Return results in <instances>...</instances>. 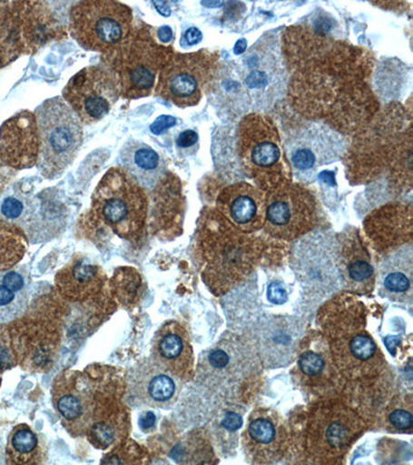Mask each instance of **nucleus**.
Masks as SVG:
<instances>
[{
    "instance_id": "4be33fe9",
    "label": "nucleus",
    "mask_w": 413,
    "mask_h": 465,
    "mask_svg": "<svg viewBox=\"0 0 413 465\" xmlns=\"http://www.w3.org/2000/svg\"><path fill=\"white\" fill-rule=\"evenodd\" d=\"M118 164L143 189L152 190L161 183L165 172L162 155L141 141L126 142L118 156Z\"/></svg>"
},
{
    "instance_id": "0eeeda50",
    "label": "nucleus",
    "mask_w": 413,
    "mask_h": 465,
    "mask_svg": "<svg viewBox=\"0 0 413 465\" xmlns=\"http://www.w3.org/2000/svg\"><path fill=\"white\" fill-rule=\"evenodd\" d=\"M119 95L116 74L103 66L85 67L64 89V100L85 124H95L107 116Z\"/></svg>"
},
{
    "instance_id": "aec40b11",
    "label": "nucleus",
    "mask_w": 413,
    "mask_h": 465,
    "mask_svg": "<svg viewBox=\"0 0 413 465\" xmlns=\"http://www.w3.org/2000/svg\"><path fill=\"white\" fill-rule=\"evenodd\" d=\"M378 287L390 302L411 303L413 292V250L404 245L390 253L379 266Z\"/></svg>"
},
{
    "instance_id": "a211bd4d",
    "label": "nucleus",
    "mask_w": 413,
    "mask_h": 465,
    "mask_svg": "<svg viewBox=\"0 0 413 465\" xmlns=\"http://www.w3.org/2000/svg\"><path fill=\"white\" fill-rule=\"evenodd\" d=\"M251 361L252 351L242 341L222 340L202 356L200 373L211 384H231L244 378Z\"/></svg>"
},
{
    "instance_id": "c9c22d12",
    "label": "nucleus",
    "mask_w": 413,
    "mask_h": 465,
    "mask_svg": "<svg viewBox=\"0 0 413 465\" xmlns=\"http://www.w3.org/2000/svg\"><path fill=\"white\" fill-rule=\"evenodd\" d=\"M202 39V35L201 30L195 27H192L185 33V40L191 46L192 45L199 44Z\"/></svg>"
},
{
    "instance_id": "c756f323",
    "label": "nucleus",
    "mask_w": 413,
    "mask_h": 465,
    "mask_svg": "<svg viewBox=\"0 0 413 465\" xmlns=\"http://www.w3.org/2000/svg\"><path fill=\"white\" fill-rule=\"evenodd\" d=\"M387 423L394 431H410L413 426L410 406L405 407L404 404H398L396 407H390L387 415Z\"/></svg>"
},
{
    "instance_id": "2f4dec72",
    "label": "nucleus",
    "mask_w": 413,
    "mask_h": 465,
    "mask_svg": "<svg viewBox=\"0 0 413 465\" xmlns=\"http://www.w3.org/2000/svg\"><path fill=\"white\" fill-rule=\"evenodd\" d=\"M268 299L274 304H283L288 302V292L280 282H273L268 288Z\"/></svg>"
},
{
    "instance_id": "7ed1b4c3",
    "label": "nucleus",
    "mask_w": 413,
    "mask_h": 465,
    "mask_svg": "<svg viewBox=\"0 0 413 465\" xmlns=\"http://www.w3.org/2000/svg\"><path fill=\"white\" fill-rule=\"evenodd\" d=\"M284 69L276 45L260 43L248 51L239 64L224 74V93L231 94V101L262 106L275 101L284 85Z\"/></svg>"
},
{
    "instance_id": "dca6fc26",
    "label": "nucleus",
    "mask_w": 413,
    "mask_h": 465,
    "mask_svg": "<svg viewBox=\"0 0 413 465\" xmlns=\"http://www.w3.org/2000/svg\"><path fill=\"white\" fill-rule=\"evenodd\" d=\"M152 358L182 381L192 378L194 356L191 337L177 322H165L157 330Z\"/></svg>"
},
{
    "instance_id": "4c0bfd02",
    "label": "nucleus",
    "mask_w": 413,
    "mask_h": 465,
    "mask_svg": "<svg viewBox=\"0 0 413 465\" xmlns=\"http://www.w3.org/2000/svg\"><path fill=\"white\" fill-rule=\"evenodd\" d=\"M246 49H247L246 40H244V39L240 40L236 44V46H235V49H234L235 54H237V55L243 54L244 52L246 51Z\"/></svg>"
},
{
    "instance_id": "393cba45",
    "label": "nucleus",
    "mask_w": 413,
    "mask_h": 465,
    "mask_svg": "<svg viewBox=\"0 0 413 465\" xmlns=\"http://www.w3.org/2000/svg\"><path fill=\"white\" fill-rule=\"evenodd\" d=\"M64 217V205L58 201L47 202L42 193L40 197L33 198L21 228L25 230L30 242H49L62 232Z\"/></svg>"
},
{
    "instance_id": "ddd939ff",
    "label": "nucleus",
    "mask_w": 413,
    "mask_h": 465,
    "mask_svg": "<svg viewBox=\"0 0 413 465\" xmlns=\"http://www.w3.org/2000/svg\"><path fill=\"white\" fill-rule=\"evenodd\" d=\"M287 429L277 412L264 408L251 412L242 438L248 460L257 464L277 462L287 449Z\"/></svg>"
},
{
    "instance_id": "6ab92c4d",
    "label": "nucleus",
    "mask_w": 413,
    "mask_h": 465,
    "mask_svg": "<svg viewBox=\"0 0 413 465\" xmlns=\"http://www.w3.org/2000/svg\"><path fill=\"white\" fill-rule=\"evenodd\" d=\"M334 362L349 378L371 376L382 363V354L377 342L367 332H349L336 341Z\"/></svg>"
},
{
    "instance_id": "bb28decb",
    "label": "nucleus",
    "mask_w": 413,
    "mask_h": 465,
    "mask_svg": "<svg viewBox=\"0 0 413 465\" xmlns=\"http://www.w3.org/2000/svg\"><path fill=\"white\" fill-rule=\"evenodd\" d=\"M33 194L21 183H13L0 193V221L21 227L32 203Z\"/></svg>"
},
{
    "instance_id": "412c9836",
    "label": "nucleus",
    "mask_w": 413,
    "mask_h": 465,
    "mask_svg": "<svg viewBox=\"0 0 413 465\" xmlns=\"http://www.w3.org/2000/svg\"><path fill=\"white\" fill-rule=\"evenodd\" d=\"M338 265L345 288L359 294L373 290L375 275L371 259L359 239L349 236L342 240L338 250Z\"/></svg>"
},
{
    "instance_id": "58836bf2",
    "label": "nucleus",
    "mask_w": 413,
    "mask_h": 465,
    "mask_svg": "<svg viewBox=\"0 0 413 465\" xmlns=\"http://www.w3.org/2000/svg\"><path fill=\"white\" fill-rule=\"evenodd\" d=\"M9 360V354L3 348H0V369L5 366Z\"/></svg>"
},
{
    "instance_id": "f704fd0d",
    "label": "nucleus",
    "mask_w": 413,
    "mask_h": 465,
    "mask_svg": "<svg viewBox=\"0 0 413 465\" xmlns=\"http://www.w3.org/2000/svg\"><path fill=\"white\" fill-rule=\"evenodd\" d=\"M155 416L153 412H146V414H143L139 419V424L143 430L145 432L152 430L155 424Z\"/></svg>"
},
{
    "instance_id": "72a5a7b5",
    "label": "nucleus",
    "mask_w": 413,
    "mask_h": 465,
    "mask_svg": "<svg viewBox=\"0 0 413 465\" xmlns=\"http://www.w3.org/2000/svg\"><path fill=\"white\" fill-rule=\"evenodd\" d=\"M199 142L198 134L192 130H187L179 134L177 145L180 149H189L193 147Z\"/></svg>"
},
{
    "instance_id": "f3484780",
    "label": "nucleus",
    "mask_w": 413,
    "mask_h": 465,
    "mask_svg": "<svg viewBox=\"0 0 413 465\" xmlns=\"http://www.w3.org/2000/svg\"><path fill=\"white\" fill-rule=\"evenodd\" d=\"M266 203L264 193L246 183L227 187L219 198L221 212L235 227L246 232L264 227Z\"/></svg>"
},
{
    "instance_id": "2eb2a0df",
    "label": "nucleus",
    "mask_w": 413,
    "mask_h": 465,
    "mask_svg": "<svg viewBox=\"0 0 413 465\" xmlns=\"http://www.w3.org/2000/svg\"><path fill=\"white\" fill-rule=\"evenodd\" d=\"M183 382L150 358L134 367L129 387L132 396L142 406L169 410L177 402Z\"/></svg>"
},
{
    "instance_id": "b1692460",
    "label": "nucleus",
    "mask_w": 413,
    "mask_h": 465,
    "mask_svg": "<svg viewBox=\"0 0 413 465\" xmlns=\"http://www.w3.org/2000/svg\"><path fill=\"white\" fill-rule=\"evenodd\" d=\"M103 273L100 266L86 258L74 260L56 276L57 287L70 300H84L102 287Z\"/></svg>"
},
{
    "instance_id": "f257e3e1",
    "label": "nucleus",
    "mask_w": 413,
    "mask_h": 465,
    "mask_svg": "<svg viewBox=\"0 0 413 465\" xmlns=\"http://www.w3.org/2000/svg\"><path fill=\"white\" fill-rule=\"evenodd\" d=\"M35 117L40 134L37 168L44 178H58L76 159L84 139L81 120L60 96L44 101Z\"/></svg>"
},
{
    "instance_id": "a878e982",
    "label": "nucleus",
    "mask_w": 413,
    "mask_h": 465,
    "mask_svg": "<svg viewBox=\"0 0 413 465\" xmlns=\"http://www.w3.org/2000/svg\"><path fill=\"white\" fill-rule=\"evenodd\" d=\"M29 276L24 268L0 272V324L21 317L27 309Z\"/></svg>"
},
{
    "instance_id": "4468645a",
    "label": "nucleus",
    "mask_w": 413,
    "mask_h": 465,
    "mask_svg": "<svg viewBox=\"0 0 413 465\" xmlns=\"http://www.w3.org/2000/svg\"><path fill=\"white\" fill-rule=\"evenodd\" d=\"M40 155V134L36 117L22 111L0 127V161L14 169L35 166Z\"/></svg>"
},
{
    "instance_id": "7c9ffc66",
    "label": "nucleus",
    "mask_w": 413,
    "mask_h": 465,
    "mask_svg": "<svg viewBox=\"0 0 413 465\" xmlns=\"http://www.w3.org/2000/svg\"><path fill=\"white\" fill-rule=\"evenodd\" d=\"M242 426V417L235 411H225L221 420V427L227 432L235 433Z\"/></svg>"
},
{
    "instance_id": "cd10ccee",
    "label": "nucleus",
    "mask_w": 413,
    "mask_h": 465,
    "mask_svg": "<svg viewBox=\"0 0 413 465\" xmlns=\"http://www.w3.org/2000/svg\"><path fill=\"white\" fill-rule=\"evenodd\" d=\"M41 448L36 433L27 425H19L11 433L7 452L15 463H37L40 462Z\"/></svg>"
},
{
    "instance_id": "e433bc0d",
    "label": "nucleus",
    "mask_w": 413,
    "mask_h": 465,
    "mask_svg": "<svg viewBox=\"0 0 413 465\" xmlns=\"http://www.w3.org/2000/svg\"><path fill=\"white\" fill-rule=\"evenodd\" d=\"M157 35L162 43H170L172 40V30L169 26H162L157 30Z\"/></svg>"
},
{
    "instance_id": "9b49d317",
    "label": "nucleus",
    "mask_w": 413,
    "mask_h": 465,
    "mask_svg": "<svg viewBox=\"0 0 413 465\" xmlns=\"http://www.w3.org/2000/svg\"><path fill=\"white\" fill-rule=\"evenodd\" d=\"M54 409L64 429L73 437H82L93 425L94 400L92 384L79 371H64L52 389Z\"/></svg>"
},
{
    "instance_id": "1a4fd4ad",
    "label": "nucleus",
    "mask_w": 413,
    "mask_h": 465,
    "mask_svg": "<svg viewBox=\"0 0 413 465\" xmlns=\"http://www.w3.org/2000/svg\"><path fill=\"white\" fill-rule=\"evenodd\" d=\"M348 141L329 126L318 123L299 129L285 143V153L292 169L299 174L314 173L326 164L341 160Z\"/></svg>"
},
{
    "instance_id": "5701e85b",
    "label": "nucleus",
    "mask_w": 413,
    "mask_h": 465,
    "mask_svg": "<svg viewBox=\"0 0 413 465\" xmlns=\"http://www.w3.org/2000/svg\"><path fill=\"white\" fill-rule=\"evenodd\" d=\"M320 249V245H319ZM297 262L300 273L303 277V283L308 288L322 292L333 290L336 280L340 281L339 265H338V251L334 246H326V250L302 249L297 254Z\"/></svg>"
},
{
    "instance_id": "9d476101",
    "label": "nucleus",
    "mask_w": 413,
    "mask_h": 465,
    "mask_svg": "<svg viewBox=\"0 0 413 465\" xmlns=\"http://www.w3.org/2000/svg\"><path fill=\"white\" fill-rule=\"evenodd\" d=\"M209 77L206 54H176L162 67L155 93L180 108L192 107L202 99Z\"/></svg>"
},
{
    "instance_id": "f8f14e48",
    "label": "nucleus",
    "mask_w": 413,
    "mask_h": 465,
    "mask_svg": "<svg viewBox=\"0 0 413 465\" xmlns=\"http://www.w3.org/2000/svg\"><path fill=\"white\" fill-rule=\"evenodd\" d=\"M363 429V422L349 410L342 407L321 410L310 425L308 445L312 454L329 460L347 451Z\"/></svg>"
},
{
    "instance_id": "423d86ee",
    "label": "nucleus",
    "mask_w": 413,
    "mask_h": 465,
    "mask_svg": "<svg viewBox=\"0 0 413 465\" xmlns=\"http://www.w3.org/2000/svg\"><path fill=\"white\" fill-rule=\"evenodd\" d=\"M132 22V10L123 4L83 2L73 6L70 28L80 46L108 54L129 36Z\"/></svg>"
},
{
    "instance_id": "473e14b6",
    "label": "nucleus",
    "mask_w": 413,
    "mask_h": 465,
    "mask_svg": "<svg viewBox=\"0 0 413 465\" xmlns=\"http://www.w3.org/2000/svg\"><path fill=\"white\" fill-rule=\"evenodd\" d=\"M177 123V120L175 117L169 116V115H162L160 116L155 120V122L150 126V130L154 134H161L163 132L170 129V127L174 126Z\"/></svg>"
},
{
    "instance_id": "c85d7f7f",
    "label": "nucleus",
    "mask_w": 413,
    "mask_h": 465,
    "mask_svg": "<svg viewBox=\"0 0 413 465\" xmlns=\"http://www.w3.org/2000/svg\"><path fill=\"white\" fill-rule=\"evenodd\" d=\"M330 362V355L326 343L313 341L304 349L298 358V371L308 381H319L325 376Z\"/></svg>"
},
{
    "instance_id": "f03ea898",
    "label": "nucleus",
    "mask_w": 413,
    "mask_h": 465,
    "mask_svg": "<svg viewBox=\"0 0 413 465\" xmlns=\"http://www.w3.org/2000/svg\"><path fill=\"white\" fill-rule=\"evenodd\" d=\"M92 208L115 234L130 239L144 227L148 201L136 180L123 169L112 168L95 187Z\"/></svg>"
},
{
    "instance_id": "6e6552de",
    "label": "nucleus",
    "mask_w": 413,
    "mask_h": 465,
    "mask_svg": "<svg viewBox=\"0 0 413 465\" xmlns=\"http://www.w3.org/2000/svg\"><path fill=\"white\" fill-rule=\"evenodd\" d=\"M318 221L312 194L296 184H283L267 199L265 229L270 235L294 240L310 232Z\"/></svg>"
},
{
    "instance_id": "20e7f679",
    "label": "nucleus",
    "mask_w": 413,
    "mask_h": 465,
    "mask_svg": "<svg viewBox=\"0 0 413 465\" xmlns=\"http://www.w3.org/2000/svg\"><path fill=\"white\" fill-rule=\"evenodd\" d=\"M238 153L247 176L262 189H277L287 176L280 134L264 115H248L239 124Z\"/></svg>"
},
{
    "instance_id": "39448f33",
    "label": "nucleus",
    "mask_w": 413,
    "mask_h": 465,
    "mask_svg": "<svg viewBox=\"0 0 413 465\" xmlns=\"http://www.w3.org/2000/svg\"><path fill=\"white\" fill-rule=\"evenodd\" d=\"M107 59L109 69L118 78L120 94L126 99H140L152 93L157 73L169 54L146 30H140L109 52Z\"/></svg>"
}]
</instances>
